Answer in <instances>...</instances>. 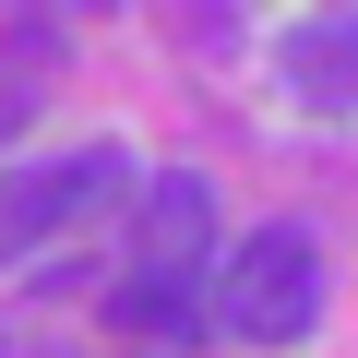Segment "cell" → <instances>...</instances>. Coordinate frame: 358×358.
<instances>
[{
  "label": "cell",
  "instance_id": "4",
  "mask_svg": "<svg viewBox=\"0 0 358 358\" xmlns=\"http://www.w3.org/2000/svg\"><path fill=\"white\" fill-rule=\"evenodd\" d=\"M287 84H299L310 108H358V13L287 24Z\"/></svg>",
  "mask_w": 358,
  "mask_h": 358
},
{
  "label": "cell",
  "instance_id": "1",
  "mask_svg": "<svg viewBox=\"0 0 358 358\" xmlns=\"http://www.w3.org/2000/svg\"><path fill=\"white\" fill-rule=\"evenodd\" d=\"M215 263H227L215 192L192 167L143 179V203H131V275H120V334H143V358H179V334L215 322Z\"/></svg>",
  "mask_w": 358,
  "mask_h": 358
},
{
  "label": "cell",
  "instance_id": "2",
  "mask_svg": "<svg viewBox=\"0 0 358 358\" xmlns=\"http://www.w3.org/2000/svg\"><path fill=\"white\" fill-rule=\"evenodd\" d=\"M143 203V167L120 143H72V155H24V167H0V275H13L24 251L48 239H96L108 215Z\"/></svg>",
  "mask_w": 358,
  "mask_h": 358
},
{
  "label": "cell",
  "instance_id": "5",
  "mask_svg": "<svg viewBox=\"0 0 358 358\" xmlns=\"http://www.w3.org/2000/svg\"><path fill=\"white\" fill-rule=\"evenodd\" d=\"M48 72H60V24H13V36H0V143H13L24 120H36V96H48Z\"/></svg>",
  "mask_w": 358,
  "mask_h": 358
},
{
  "label": "cell",
  "instance_id": "6",
  "mask_svg": "<svg viewBox=\"0 0 358 358\" xmlns=\"http://www.w3.org/2000/svg\"><path fill=\"white\" fill-rule=\"evenodd\" d=\"M0 358H36V346H24V334H0Z\"/></svg>",
  "mask_w": 358,
  "mask_h": 358
},
{
  "label": "cell",
  "instance_id": "3",
  "mask_svg": "<svg viewBox=\"0 0 358 358\" xmlns=\"http://www.w3.org/2000/svg\"><path fill=\"white\" fill-rule=\"evenodd\" d=\"M322 251H310V227H251V239H227V263H215V334H239V346H299L310 322H322Z\"/></svg>",
  "mask_w": 358,
  "mask_h": 358
}]
</instances>
